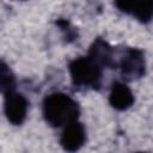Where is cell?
<instances>
[{
  "label": "cell",
  "instance_id": "obj_1",
  "mask_svg": "<svg viewBox=\"0 0 153 153\" xmlns=\"http://www.w3.org/2000/svg\"><path fill=\"white\" fill-rule=\"evenodd\" d=\"M43 115L53 127H61L76 121L79 116L78 104L65 93H51L43 102Z\"/></svg>",
  "mask_w": 153,
  "mask_h": 153
},
{
  "label": "cell",
  "instance_id": "obj_2",
  "mask_svg": "<svg viewBox=\"0 0 153 153\" xmlns=\"http://www.w3.org/2000/svg\"><path fill=\"white\" fill-rule=\"evenodd\" d=\"M69 73L76 86H98L102 78V67L90 56L79 57L69 63Z\"/></svg>",
  "mask_w": 153,
  "mask_h": 153
},
{
  "label": "cell",
  "instance_id": "obj_3",
  "mask_svg": "<svg viewBox=\"0 0 153 153\" xmlns=\"http://www.w3.org/2000/svg\"><path fill=\"white\" fill-rule=\"evenodd\" d=\"M5 96L4 110L7 120L16 126H19L24 122L27 112V100L26 98L17 92H8Z\"/></svg>",
  "mask_w": 153,
  "mask_h": 153
},
{
  "label": "cell",
  "instance_id": "obj_4",
  "mask_svg": "<svg viewBox=\"0 0 153 153\" xmlns=\"http://www.w3.org/2000/svg\"><path fill=\"white\" fill-rule=\"evenodd\" d=\"M121 72L123 78L134 80L145 74V59L143 54L139 49H128L121 60Z\"/></svg>",
  "mask_w": 153,
  "mask_h": 153
},
{
  "label": "cell",
  "instance_id": "obj_5",
  "mask_svg": "<svg viewBox=\"0 0 153 153\" xmlns=\"http://www.w3.org/2000/svg\"><path fill=\"white\" fill-rule=\"evenodd\" d=\"M86 139L84 126L79 122H73L66 126V128L62 131L60 142L65 151L67 152H76L81 148Z\"/></svg>",
  "mask_w": 153,
  "mask_h": 153
},
{
  "label": "cell",
  "instance_id": "obj_6",
  "mask_svg": "<svg viewBox=\"0 0 153 153\" xmlns=\"http://www.w3.org/2000/svg\"><path fill=\"white\" fill-rule=\"evenodd\" d=\"M115 5L123 12L136 17L141 23H148L153 18V1H116Z\"/></svg>",
  "mask_w": 153,
  "mask_h": 153
},
{
  "label": "cell",
  "instance_id": "obj_7",
  "mask_svg": "<svg viewBox=\"0 0 153 153\" xmlns=\"http://www.w3.org/2000/svg\"><path fill=\"white\" fill-rule=\"evenodd\" d=\"M109 103L116 110H127L134 103V96L128 86L122 82H115L111 87Z\"/></svg>",
  "mask_w": 153,
  "mask_h": 153
},
{
  "label": "cell",
  "instance_id": "obj_8",
  "mask_svg": "<svg viewBox=\"0 0 153 153\" xmlns=\"http://www.w3.org/2000/svg\"><path fill=\"white\" fill-rule=\"evenodd\" d=\"M88 56L93 61H96L100 67L112 66V49L102 38H97L93 42V44L90 48Z\"/></svg>",
  "mask_w": 153,
  "mask_h": 153
},
{
  "label": "cell",
  "instance_id": "obj_9",
  "mask_svg": "<svg viewBox=\"0 0 153 153\" xmlns=\"http://www.w3.org/2000/svg\"><path fill=\"white\" fill-rule=\"evenodd\" d=\"M14 85H16V80H14L13 73L7 67V65L2 61L1 62V67H0V87H1V92L4 94H6L8 92H13Z\"/></svg>",
  "mask_w": 153,
  "mask_h": 153
},
{
  "label": "cell",
  "instance_id": "obj_10",
  "mask_svg": "<svg viewBox=\"0 0 153 153\" xmlns=\"http://www.w3.org/2000/svg\"><path fill=\"white\" fill-rule=\"evenodd\" d=\"M137 153H142V152H137Z\"/></svg>",
  "mask_w": 153,
  "mask_h": 153
}]
</instances>
